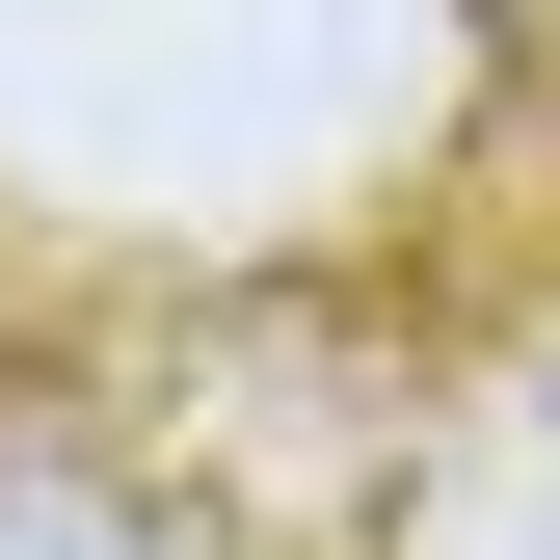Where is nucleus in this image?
I'll list each match as a JSON object with an SVG mask.
<instances>
[{
	"label": "nucleus",
	"mask_w": 560,
	"mask_h": 560,
	"mask_svg": "<svg viewBox=\"0 0 560 560\" xmlns=\"http://www.w3.org/2000/svg\"><path fill=\"white\" fill-rule=\"evenodd\" d=\"M0 560H187V534L133 508V480H54V454H27V480H0Z\"/></svg>",
	"instance_id": "nucleus-1"
}]
</instances>
